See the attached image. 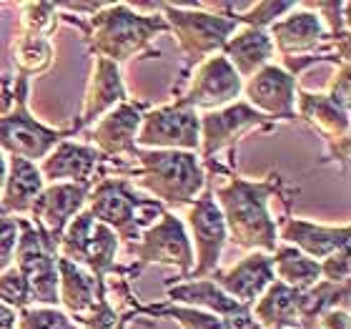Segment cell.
Returning a JSON list of instances; mask_svg holds the SVG:
<instances>
[{
  "instance_id": "4316f807",
  "label": "cell",
  "mask_w": 351,
  "mask_h": 329,
  "mask_svg": "<svg viewBox=\"0 0 351 329\" xmlns=\"http://www.w3.org/2000/svg\"><path fill=\"white\" fill-rule=\"evenodd\" d=\"M331 309H349V284L319 279L299 294V329H316V322Z\"/></svg>"
},
{
  "instance_id": "d6986e66",
  "label": "cell",
  "mask_w": 351,
  "mask_h": 329,
  "mask_svg": "<svg viewBox=\"0 0 351 329\" xmlns=\"http://www.w3.org/2000/svg\"><path fill=\"white\" fill-rule=\"evenodd\" d=\"M45 183H95L106 176V159L90 144L66 139L38 163Z\"/></svg>"
},
{
  "instance_id": "ba28073f",
  "label": "cell",
  "mask_w": 351,
  "mask_h": 329,
  "mask_svg": "<svg viewBox=\"0 0 351 329\" xmlns=\"http://www.w3.org/2000/svg\"><path fill=\"white\" fill-rule=\"evenodd\" d=\"M18 247L15 269L30 286V299L36 307H58V242L25 216H18Z\"/></svg>"
},
{
  "instance_id": "52a82bcc",
  "label": "cell",
  "mask_w": 351,
  "mask_h": 329,
  "mask_svg": "<svg viewBox=\"0 0 351 329\" xmlns=\"http://www.w3.org/2000/svg\"><path fill=\"white\" fill-rule=\"evenodd\" d=\"M30 81L18 76L13 88V106L0 116V151L40 163L60 141L73 139V128H53L33 118L28 109Z\"/></svg>"
},
{
  "instance_id": "3957f363",
  "label": "cell",
  "mask_w": 351,
  "mask_h": 329,
  "mask_svg": "<svg viewBox=\"0 0 351 329\" xmlns=\"http://www.w3.org/2000/svg\"><path fill=\"white\" fill-rule=\"evenodd\" d=\"M63 21L81 30L88 51L95 53V58H106L116 66L138 56H158V51L151 48L154 38L171 33L163 15H141L125 3H106L88 21H81L78 15H63Z\"/></svg>"
},
{
  "instance_id": "d590c367",
  "label": "cell",
  "mask_w": 351,
  "mask_h": 329,
  "mask_svg": "<svg viewBox=\"0 0 351 329\" xmlns=\"http://www.w3.org/2000/svg\"><path fill=\"white\" fill-rule=\"evenodd\" d=\"M319 266H322L324 282H331V284H349V274H351L349 249H341L337 254L326 256L324 262H319Z\"/></svg>"
},
{
  "instance_id": "60d3db41",
  "label": "cell",
  "mask_w": 351,
  "mask_h": 329,
  "mask_svg": "<svg viewBox=\"0 0 351 329\" xmlns=\"http://www.w3.org/2000/svg\"><path fill=\"white\" fill-rule=\"evenodd\" d=\"M5 179H8V159L3 156V151H0V191L5 186Z\"/></svg>"
},
{
  "instance_id": "ffe728a7",
  "label": "cell",
  "mask_w": 351,
  "mask_h": 329,
  "mask_svg": "<svg viewBox=\"0 0 351 329\" xmlns=\"http://www.w3.org/2000/svg\"><path fill=\"white\" fill-rule=\"evenodd\" d=\"M208 279L231 299L251 309L276 277H274V266H271V254L251 251L231 269H216Z\"/></svg>"
},
{
  "instance_id": "9a60e30c",
  "label": "cell",
  "mask_w": 351,
  "mask_h": 329,
  "mask_svg": "<svg viewBox=\"0 0 351 329\" xmlns=\"http://www.w3.org/2000/svg\"><path fill=\"white\" fill-rule=\"evenodd\" d=\"M148 103L123 101L93 124L88 141L106 161H131L136 154V133Z\"/></svg>"
},
{
  "instance_id": "5bb4252c",
  "label": "cell",
  "mask_w": 351,
  "mask_h": 329,
  "mask_svg": "<svg viewBox=\"0 0 351 329\" xmlns=\"http://www.w3.org/2000/svg\"><path fill=\"white\" fill-rule=\"evenodd\" d=\"M191 71H193L191 86L183 93H178V98H176L178 103H183V106H189L193 111H206L208 113V111H219L223 106H231V103L239 101V95L243 91V81L221 53L206 58L204 63H198Z\"/></svg>"
},
{
  "instance_id": "d6a6232c",
  "label": "cell",
  "mask_w": 351,
  "mask_h": 329,
  "mask_svg": "<svg viewBox=\"0 0 351 329\" xmlns=\"http://www.w3.org/2000/svg\"><path fill=\"white\" fill-rule=\"evenodd\" d=\"M0 304L10 307L13 312L33 307L28 282L23 279V274L15 266H10V269H5L0 274Z\"/></svg>"
},
{
  "instance_id": "b9f144b4",
  "label": "cell",
  "mask_w": 351,
  "mask_h": 329,
  "mask_svg": "<svg viewBox=\"0 0 351 329\" xmlns=\"http://www.w3.org/2000/svg\"><path fill=\"white\" fill-rule=\"evenodd\" d=\"M0 214H3V212H0Z\"/></svg>"
},
{
  "instance_id": "30bf717a",
  "label": "cell",
  "mask_w": 351,
  "mask_h": 329,
  "mask_svg": "<svg viewBox=\"0 0 351 329\" xmlns=\"http://www.w3.org/2000/svg\"><path fill=\"white\" fill-rule=\"evenodd\" d=\"M183 224H186L191 247H193V271L189 279H208L219 269L221 254L228 242L226 224H223V216H221V209L213 198L208 181L196 196V201L189 206V216Z\"/></svg>"
},
{
  "instance_id": "7402d4cb",
  "label": "cell",
  "mask_w": 351,
  "mask_h": 329,
  "mask_svg": "<svg viewBox=\"0 0 351 329\" xmlns=\"http://www.w3.org/2000/svg\"><path fill=\"white\" fill-rule=\"evenodd\" d=\"M128 101V91L121 78V68L106 58H95L93 73L86 86V98H83V111L78 121L71 128L81 133L86 126L95 124V118L106 116L110 109H116L118 103Z\"/></svg>"
},
{
  "instance_id": "74e56055",
  "label": "cell",
  "mask_w": 351,
  "mask_h": 329,
  "mask_svg": "<svg viewBox=\"0 0 351 329\" xmlns=\"http://www.w3.org/2000/svg\"><path fill=\"white\" fill-rule=\"evenodd\" d=\"M316 329H351L349 309H331L316 322Z\"/></svg>"
},
{
  "instance_id": "4dcf8cb0",
  "label": "cell",
  "mask_w": 351,
  "mask_h": 329,
  "mask_svg": "<svg viewBox=\"0 0 351 329\" xmlns=\"http://www.w3.org/2000/svg\"><path fill=\"white\" fill-rule=\"evenodd\" d=\"M131 319L133 317L118 312V309L110 304L108 289H106V294L98 297L93 309H88L86 315H81V317H73L71 322H73L75 329H125Z\"/></svg>"
},
{
  "instance_id": "f546056e",
  "label": "cell",
  "mask_w": 351,
  "mask_h": 329,
  "mask_svg": "<svg viewBox=\"0 0 351 329\" xmlns=\"http://www.w3.org/2000/svg\"><path fill=\"white\" fill-rule=\"evenodd\" d=\"M171 317L181 324L183 329H228L226 319L204 312V309L183 307V304H148V307H136V317Z\"/></svg>"
},
{
  "instance_id": "277c9868",
  "label": "cell",
  "mask_w": 351,
  "mask_h": 329,
  "mask_svg": "<svg viewBox=\"0 0 351 329\" xmlns=\"http://www.w3.org/2000/svg\"><path fill=\"white\" fill-rule=\"evenodd\" d=\"M88 212L118 236V242H138L148 227H154L169 212L156 198H143L123 176H103L90 186Z\"/></svg>"
},
{
  "instance_id": "7c38bea8",
  "label": "cell",
  "mask_w": 351,
  "mask_h": 329,
  "mask_svg": "<svg viewBox=\"0 0 351 329\" xmlns=\"http://www.w3.org/2000/svg\"><path fill=\"white\" fill-rule=\"evenodd\" d=\"M136 148L198 154V111L178 101L148 109L136 133Z\"/></svg>"
},
{
  "instance_id": "f35d334b",
  "label": "cell",
  "mask_w": 351,
  "mask_h": 329,
  "mask_svg": "<svg viewBox=\"0 0 351 329\" xmlns=\"http://www.w3.org/2000/svg\"><path fill=\"white\" fill-rule=\"evenodd\" d=\"M10 106H13V81L0 76V116L8 113Z\"/></svg>"
},
{
  "instance_id": "2e32d148",
  "label": "cell",
  "mask_w": 351,
  "mask_h": 329,
  "mask_svg": "<svg viewBox=\"0 0 351 329\" xmlns=\"http://www.w3.org/2000/svg\"><path fill=\"white\" fill-rule=\"evenodd\" d=\"M296 118L308 124L326 144L329 159L349 163V111L339 109L326 93L296 91Z\"/></svg>"
},
{
  "instance_id": "8fae6325",
  "label": "cell",
  "mask_w": 351,
  "mask_h": 329,
  "mask_svg": "<svg viewBox=\"0 0 351 329\" xmlns=\"http://www.w3.org/2000/svg\"><path fill=\"white\" fill-rule=\"evenodd\" d=\"M276 121L251 109L246 101H236L219 111L198 116V159L211 161L213 156L234 148L251 131H271Z\"/></svg>"
},
{
  "instance_id": "1f68e13d",
  "label": "cell",
  "mask_w": 351,
  "mask_h": 329,
  "mask_svg": "<svg viewBox=\"0 0 351 329\" xmlns=\"http://www.w3.org/2000/svg\"><path fill=\"white\" fill-rule=\"evenodd\" d=\"M15 329H75L71 317L56 307H28L18 312Z\"/></svg>"
},
{
  "instance_id": "836d02e7",
  "label": "cell",
  "mask_w": 351,
  "mask_h": 329,
  "mask_svg": "<svg viewBox=\"0 0 351 329\" xmlns=\"http://www.w3.org/2000/svg\"><path fill=\"white\" fill-rule=\"evenodd\" d=\"M296 3H251L246 13L239 15V25L246 28H258L269 30V25H274L276 21H281L286 13H291Z\"/></svg>"
},
{
  "instance_id": "7a4b0ae2",
  "label": "cell",
  "mask_w": 351,
  "mask_h": 329,
  "mask_svg": "<svg viewBox=\"0 0 351 329\" xmlns=\"http://www.w3.org/2000/svg\"><path fill=\"white\" fill-rule=\"evenodd\" d=\"M106 176H123L169 206H191L206 186V168L191 151L136 148L131 161H106Z\"/></svg>"
},
{
  "instance_id": "484cf974",
  "label": "cell",
  "mask_w": 351,
  "mask_h": 329,
  "mask_svg": "<svg viewBox=\"0 0 351 329\" xmlns=\"http://www.w3.org/2000/svg\"><path fill=\"white\" fill-rule=\"evenodd\" d=\"M299 289L274 279L251 307V317L261 329H299Z\"/></svg>"
},
{
  "instance_id": "e0dca14e",
  "label": "cell",
  "mask_w": 351,
  "mask_h": 329,
  "mask_svg": "<svg viewBox=\"0 0 351 329\" xmlns=\"http://www.w3.org/2000/svg\"><path fill=\"white\" fill-rule=\"evenodd\" d=\"M296 91L299 81L291 73H286L281 66H263L261 71L246 78L241 93L246 95V103L256 109L263 116L284 118V121H296Z\"/></svg>"
},
{
  "instance_id": "ab89813d",
  "label": "cell",
  "mask_w": 351,
  "mask_h": 329,
  "mask_svg": "<svg viewBox=\"0 0 351 329\" xmlns=\"http://www.w3.org/2000/svg\"><path fill=\"white\" fill-rule=\"evenodd\" d=\"M15 319H18V312L0 304V329H15Z\"/></svg>"
},
{
  "instance_id": "5b68a950",
  "label": "cell",
  "mask_w": 351,
  "mask_h": 329,
  "mask_svg": "<svg viewBox=\"0 0 351 329\" xmlns=\"http://www.w3.org/2000/svg\"><path fill=\"white\" fill-rule=\"evenodd\" d=\"M146 8L163 10V21L169 23V30L176 36L178 48L186 56L183 73H189L191 68H196L206 58L219 56L228 38L241 28L239 25V15L228 18V15L208 13V10L196 8L193 3H183V5H173V3H148Z\"/></svg>"
},
{
  "instance_id": "8992f818",
  "label": "cell",
  "mask_w": 351,
  "mask_h": 329,
  "mask_svg": "<svg viewBox=\"0 0 351 329\" xmlns=\"http://www.w3.org/2000/svg\"><path fill=\"white\" fill-rule=\"evenodd\" d=\"M118 236L110 231L106 224L93 219V214L83 209L81 214H75L71 224L66 227V231L58 239V256L68 259L71 264L81 266V269L90 271L95 277V282L101 286H106V279L110 274L131 279L128 266H121L116 262L118 254Z\"/></svg>"
},
{
  "instance_id": "cb8c5ba5",
  "label": "cell",
  "mask_w": 351,
  "mask_h": 329,
  "mask_svg": "<svg viewBox=\"0 0 351 329\" xmlns=\"http://www.w3.org/2000/svg\"><path fill=\"white\" fill-rule=\"evenodd\" d=\"M221 56L231 63V68L241 76L243 81V78H251L256 71H261L263 66H269L271 58H274V43H271L266 30L241 25L226 41Z\"/></svg>"
},
{
  "instance_id": "f1b7e54d",
  "label": "cell",
  "mask_w": 351,
  "mask_h": 329,
  "mask_svg": "<svg viewBox=\"0 0 351 329\" xmlns=\"http://www.w3.org/2000/svg\"><path fill=\"white\" fill-rule=\"evenodd\" d=\"M13 63L18 66V76L33 78V76L45 73L53 66V45L43 33H30V30H18L13 48Z\"/></svg>"
},
{
  "instance_id": "8d00e7d4",
  "label": "cell",
  "mask_w": 351,
  "mask_h": 329,
  "mask_svg": "<svg viewBox=\"0 0 351 329\" xmlns=\"http://www.w3.org/2000/svg\"><path fill=\"white\" fill-rule=\"evenodd\" d=\"M326 95L337 103L339 109L349 111V63L337 66V73H334V81L329 83Z\"/></svg>"
},
{
  "instance_id": "e575fe53",
  "label": "cell",
  "mask_w": 351,
  "mask_h": 329,
  "mask_svg": "<svg viewBox=\"0 0 351 329\" xmlns=\"http://www.w3.org/2000/svg\"><path fill=\"white\" fill-rule=\"evenodd\" d=\"M18 216L0 214V274L13 266L15 247H18Z\"/></svg>"
},
{
  "instance_id": "6da1fadb",
  "label": "cell",
  "mask_w": 351,
  "mask_h": 329,
  "mask_svg": "<svg viewBox=\"0 0 351 329\" xmlns=\"http://www.w3.org/2000/svg\"><path fill=\"white\" fill-rule=\"evenodd\" d=\"M208 166V176L221 179L211 183L213 198L221 209L223 224H226V236L234 242V247L243 251H263V254H274L278 247L276 234V219H271L269 201L274 196L284 198V204H291V194H286L284 179L271 171L266 179L249 181L243 176L234 174L228 166H221L216 159L211 161H201Z\"/></svg>"
},
{
  "instance_id": "83f0119b",
  "label": "cell",
  "mask_w": 351,
  "mask_h": 329,
  "mask_svg": "<svg viewBox=\"0 0 351 329\" xmlns=\"http://www.w3.org/2000/svg\"><path fill=\"white\" fill-rule=\"evenodd\" d=\"M271 266H274V277L281 284L291 286V289H308L322 279V266L319 262L308 259L299 249L289 247V244H278L276 251L271 254Z\"/></svg>"
},
{
  "instance_id": "9c48e42d",
  "label": "cell",
  "mask_w": 351,
  "mask_h": 329,
  "mask_svg": "<svg viewBox=\"0 0 351 329\" xmlns=\"http://www.w3.org/2000/svg\"><path fill=\"white\" fill-rule=\"evenodd\" d=\"M128 251L133 256V264L128 266L131 279L138 277L148 264L173 266L178 271V279H173V282L189 279L193 271V247H191L186 224L171 212L163 214L154 227H148L138 242L128 244Z\"/></svg>"
},
{
  "instance_id": "44dd1931",
  "label": "cell",
  "mask_w": 351,
  "mask_h": 329,
  "mask_svg": "<svg viewBox=\"0 0 351 329\" xmlns=\"http://www.w3.org/2000/svg\"><path fill=\"white\" fill-rule=\"evenodd\" d=\"M276 234L278 244L286 242L314 262H324L326 256L349 249V224L324 227V224L296 219V216H284L276 221Z\"/></svg>"
},
{
  "instance_id": "4fadbf2b",
  "label": "cell",
  "mask_w": 351,
  "mask_h": 329,
  "mask_svg": "<svg viewBox=\"0 0 351 329\" xmlns=\"http://www.w3.org/2000/svg\"><path fill=\"white\" fill-rule=\"evenodd\" d=\"M266 33L274 43V53H278L281 60L306 58V56H337V45L331 41L329 30H326L322 18L311 10L293 8L291 15L269 25Z\"/></svg>"
},
{
  "instance_id": "ac0fdd59",
  "label": "cell",
  "mask_w": 351,
  "mask_h": 329,
  "mask_svg": "<svg viewBox=\"0 0 351 329\" xmlns=\"http://www.w3.org/2000/svg\"><path fill=\"white\" fill-rule=\"evenodd\" d=\"M90 186L93 183H45V189L40 191V196L30 209L28 219L58 242L71 219L86 209Z\"/></svg>"
},
{
  "instance_id": "d4e9b609",
  "label": "cell",
  "mask_w": 351,
  "mask_h": 329,
  "mask_svg": "<svg viewBox=\"0 0 351 329\" xmlns=\"http://www.w3.org/2000/svg\"><path fill=\"white\" fill-rule=\"evenodd\" d=\"M106 289L108 284L101 286L90 271L58 256V304L66 307L71 319L93 309V304L98 302V297L106 294Z\"/></svg>"
},
{
  "instance_id": "603a6c76",
  "label": "cell",
  "mask_w": 351,
  "mask_h": 329,
  "mask_svg": "<svg viewBox=\"0 0 351 329\" xmlns=\"http://www.w3.org/2000/svg\"><path fill=\"white\" fill-rule=\"evenodd\" d=\"M43 189L45 181L38 171V163L21 159V156H10L5 186L0 191V212L5 216H25L28 219L30 209Z\"/></svg>"
}]
</instances>
